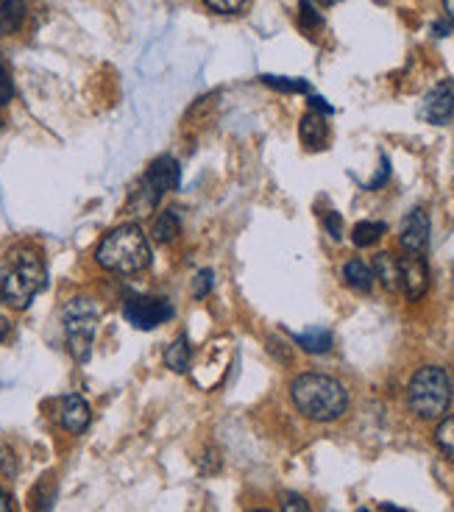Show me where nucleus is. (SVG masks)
Here are the masks:
<instances>
[{"mask_svg":"<svg viewBox=\"0 0 454 512\" xmlns=\"http://www.w3.org/2000/svg\"><path fill=\"white\" fill-rule=\"evenodd\" d=\"M290 396L296 410L310 418V421H338L340 415L349 407V393L346 387L326 373H301L290 384Z\"/></svg>","mask_w":454,"mask_h":512,"instance_id":"1","label":"nucleus"},{"mask_svg":"<svg viewBox=\"0 0 454 512\" xmlns=\"http://www.w3.org/2000/svg\"><path fill=\"white\" fill-rule=\"evenodd\" d=\"M45 284H48V273H45V265H42V259L34 248L20 245V248L9 251L6 270L0 279V295L9 307L17 309V312L28 309L37 293L45 290Z\"/></svg>","mask_w":454,"mask_h":512,"instance_id":"2","label":"nucleus"},{"mask_svg":"<svg viewBox=\"0 0 454 512\" xmlns=\"http://www.w3.org/2000/svg\"><path fill=\"white\" fill-rule=\"evenodd\" d=\"M95 259L104 270L131 276V273H140L151 265V245L137 223H126V226H117L106 234L95 251Z\"/></svg>","mask_w":454,"mask_h":512,"instance_id":"3","label":"nucleus"},{"mask_svg":"<svg viewBox=\"0 0 454 512\" xmlns=\"http://www.w3.org/2000/svg\"><path fill=\"white\" fill-rule=\"evenodd\" d=\"M452 396V379L438 365H427V368L416 371V376L410 379V387H407L410 410L424 421H435V418L446 415L449 404H452Z\"/></svg>","mask_w":454,"mask_h":512,"instance_id":"4","label":"nucleus"},{"mask_svg":"<svg viewBox=\"0 0 454 512\" xmlns=\"http://www.w3.org/2000/svg\"><path fill=\"white\" fill-rule=\"evenodd\" d=\"M98 320H101L98 304L92 298H87V295L70 298L65 309H62L65 343L78 362H84V359L90 357L92 340H95V332H98Z\"/></svg>","mask_w":454,"mask_h":512,"instance_id":"5","label":"nucleus"},{"mask_svg":"<svg viewBox=\"0 0 454 512\" xmlns=\"http://www.w3.org/2000/svg\"><path fill=\"white\" fill-rule=\"evenodd\" d=\"M176 184H179V162L173 156H159L145 170L137 190L131 192V209L137 215H148Z\"/></svg>","mask_w":454,"mask_h":512,"instance_id":"6","label":"nucleus"},{"mask_svg":"<svg viewBox=\"0 0 454 512\" xmlns=\"http://www.w3.org/2000/svg\"><path fill=\"white\" fill-rule=\"evenodd\" d=\"M123 315L129 320L134 329H143L151 332L156 326L168 323L173 318V307H170L165 298H154V295H134L126 301Z\"/></svg>","mask_w":454,"mask_h":512,"instance_id":"7","label":"nucleus"},{"mask_svg":"<svg viewBox=\"0 0 454 512\" xmlns=\"http://www.w3.org/2000/svg\"><path fill=\"white\" fill-rule=\"evenodd\" d=\"M402 268V287L410 301H421L429 290V268L421 254H407L399 259Z\"/></svg>","mask_w":454,"mask_h":512,"instance_id":"8","label":"nucleus"},{"mask_svg":"<svg viewBox=\"0 0 454 512\" xmlns=\"http://www.w3.org/2000/svg\"><path fill=\"white\" fill-rule=\"evenodd\" d=\"M399 243L407 254H424L429 243V218L424 209H413L402 223V234Z\"/></svg>","mask_w":454,"mask_h":512,"instance_id":"9","label":"nucleus"},{"mask_svg":"<svg viewBox=\"0 0 454 512\" xmlns=\"http://www.w3.org/2000/svg\"><path fill=\"white\" fill-rule=\"evenodd\" d=\"M454 115V87L449 81H443L438 87H432L429 95L424 98V117H427L429 123H435V126H443V123H449Z\"/></svg>","mask_w":454,"mask_h":512,"instance_id":"10","label":"nucleus"},{"mask_svg":"<svg viewBox=\"0 0 454 512\" xmlns=\"http://www.w3.org/2000/svg\"><path fill=\"white\" fill-rule=\"evenodd\" d=\"M59 421L70 435H81L92 421L90 404L81 396H65L59 401Z\"/></svg>","mask_w":454,"mask_h":512,"instance_id":"11","label":"nucleus"},{"mask_svg":"<svg viewBox=\"0 0 454 512\" xmlns=\"http://www.w3.org/2000/svg\"><path fill=\"white\" fill-rule=\"evenodd\" d=\"M299 134H301V142H304L310 151H324L326 142H329V126H326L324 115H318V112H307V115L301 117Z\"/></svg>","mask_w":454,"mask_h":512,"instance_id":"12","label":"nucleus"},{"mask_svg":"<svg viewBox=\"0 0 454 512\" xmlns=\"http://www.w3.org/2000/svg\"><path fill=\"white\" fill-rule=\"evenodd\" d=\"M371 270H374V279H379L388 293H399L402 290V268H399V259L393 254H388V251L377 254Z\"/></svg>","mask_w":454,"mask_h":512,"instance_id":"13","label":"nucleus"},{"mask_svg":"<svg viewBox=\"0 0 454 512\" xmlns=\"http://www.w3.org/2000/svg\"><path fill=\"white\" fill-rule=\"evenodd\" d=\"M343 279H346L351 290L371 293V287H374V270L368 268L363 259H351V262H346V268H343Z\"/></svg>","mask_w":454,"mask_h":512,"instance_id":"14","label":"nucleus"},{"mask_svg":"<svg viewBox=\"0 0 454 512\" xmlns=\"http://www.w3.org/2000/svg\"><path fill=\"white\" fill-rule=\"evenodd\" d=\"M179 231H182V215H179L176 209H165V212L154 220L151 237H154L156 243H170V240L179 237Z\"/></svg>","mask_w":454,"mask_h":512,"instance_id":"15","label":"nucleus"},{"mask_svg":"<svg viewBox=\"0 0 454 512\" xmlns=\"http://www.w3.org/2000/svg\"><path fill=\"white\" fill-rule=\"evenodd\" d=\"M190 359H193V346H190L187 334H179L168 346V351H165V365H168L170 371L184 373L190 368Z\"/></svg>","mask_w":454,"mask_h":512,"instance_id":"16","label":"nucleus"},{"mask_svg":"<svg viewBox=\"0 0 454 512\" xmlns=\"http://www.w3.org/2000/svg\"><path fill=\"white\" fill-rule=\"evenodd\" d=\"M26 20V0H0V37L12 34Z\"/></svg>","mask_w":454,"mask_h":512,"instance_id":"17","label":"nucleus"},{"mask_svg":"<svg viewBox=\"0 0 454 512\" xmlns=\"http://www.w3.org/2000/svg\"><path fill=\"white\" fill-rule=\"evenodd\" d=\"M388 231L385 223H377V220H363V223H357L354 229H351V243L357 245V248H371V245L379 243V237Z\"/></svg>","mask_w":454,"mask_h":512,"instance_id":"18","label":"nucleus"},{"mask_svg":"<svg viewBox=\"0 0 454 512\" xmlns=\"http://www.w3.org/2000/svg\"><path fill=\"white\" fill-rule=\"evenodd\" d=\"M296 343L307 354H326L332 348V334L326 332V329H310V332L296 334Z\"/></svg>","mask_w":454,"mask_h":512,"instance_id":"19","label":"nucleus"},{"mask_svg":"<svg viewBox=\"0 0 454 512\" xmlns=\"http://www.w3.org/2000/svg\"><path fill=\"white\" fill-rule=\"evenodd\" d=\"M435 443H438V448H441L449 460H454V415L438 423V429H435Z\"/></svg>","mask_w":454,"mask_h":512,"instance_id":"20","label":"nucleus"},{"mask_svg":"<svg viewBox=\"0 0 454 512\" xmlns=\"http://www.w3.org/2000/svg\"><path fill=\"white\" fill-rule=\"evenodd\" d=\"M53 476H45V482L39 487H34V512H51L53 510V496H56V490H53Z\"/></svg>","mask_w":454,"mask_h":512,"instance_id":"21","label":"nucleus"},{"mask_svg":"<svg viewBox=\"0 0 454 512\" xmlns=\"http://www.w3.org/2000/svg\"><path fill=\"white\" fill-rule=\"evenodd\" d=\"M215 287V273L212 270H201L198 276L193 279V295L195 298H207Z\"/></svg>","mask_w":454,"mask_h":512,"instance_id":"22","label":"nucleus"},{"mask_svg":"<svg viewBox=\"0 0 454 512\" xmlns=\"http://www.w3.org/2000/svg\"><path fill=\"white\" fill-rule=\"evenodd\" d=\"M14 98V84H12V73L9 67L0 62V109Z\"/></svg>","mask_w":454,"mask_h":512,"instance_id":"23","label":"nucleus"},{"mask_svg":"<svg viewBox=\"0 0 454 512\" xmlns=\"http://www.w3.org/2000/svg\"><path fill=\"white\" fill-rule=\"evenodd\" d=\"M282 512H312V507L299 493H282Z\"/></svg>","mask_w":454,"mask_h":512,"instance_id":"24","label":"nucleus"},{"mask_svg":"<svg viewBox=\"0 0 454 512\" xmlns=\"http://www.w3.org/2000/svg\"><path fill=\"white\" fill-rule=\"evenodd\" d=\"M204 3H207L212 12L218 14H234L246 6V0H204Z\"/></svg>","mask_w":454,"mask_h":512,"instance_id":"25","label":"nucleus"},{"mask_svg":"<svg viewBox=\"0 0 454 512\" xmlns=\"http://www.w3.org/2000/svg\"><path fill=\"white\" fill-rule=\"evenodd\" d=\"M0 471L6 476L17 474V457L9 446H0Z\"/></svg>","mask_w":454,"mask_h":512,"instance_id":"26","label":"nucleus"},{"mask_svg":"<svg viewBox=\"0 0 454 512\" xmlns=\"http://www.w3.org/2000/svg\"><path fill=\"white\" fill-rule=\"evenodd\" d=\"M265 84H271V87H279V90H307V84L304 81H285V78H276V76H265Z\"/></svg>","mask_w":454,"mask_h":512,"instance_id":"27","label":"nucleus"},{"mask_svg":"<svg viewBox=\"0 0 454 512\" xmlns=\"http://www.w3.org/2000/svg\"><path fill=\"white\" fill-rule=\"evenodd\" d=\"M326 231L335 237V240H340V231H343V220H340V215H335V212H326Z\"/></svg>","mask_w":454,"mask_h":512,"instance_id":"28","label":"nucleus"},{"mask_svg":"<svg viewBox=\"0 0 454 512\" xmlns=\"http://www.w3.org/2000/svg\"><path fill=\"white\" fill-rule=\"evenodd\" d=\"M301 17H304V23H307V26H321V17L315 14V9H312L307 0L301 3Z\"/></svg>","mask_w":454,"mask_h":512,"instance_id":"29","label":"nucleus"},{"mask_svg":"<svg viewBox=\"0 0 454 512\" xmlns=\"http://www.w3.org/2000/svg\"><path fill=\"white\" fill-rule=\"evenodd\" d=\"M9 329H12V323H9V318L6 315H0V343L9 337Z\"/></svg>","mask_w":454,"mask_h":512,"instance_id":"30","label":"nucleus"},{"mask_svg":"<svg viewBox=\"0 0 454 512\" xmlns=\"http://www.w3.org/2000/svg\"><path fill=\"white\" fill-rule=\"evenodd\" d=\"M0 512H14L12 510V501H9V496H6L3 490H0Z\"/></svg>","mask_w":454,"mask_h":512,"instance_id":"31","label":"nucleus"},{"mask_svg":"<svg viewBox=\"0 0 454 512\" xmlns=\"http://www.w3.org/2000/svg\"><path fill=\"white\" fill-rule=\"evenodd\" d=\"M443 9H446V17L452 20L454 26V0H443Z\"/></svg>","mask_w":454,"mask_h":512,"instance_id":"32","label":"nucleus"},{"mask_svg":"<svg viewBox=\"0 0 454 512\" xmlns=\"http://www.w3.org/2000/svg\"><path fill=\"white\" fill-rule=\"evenodd\" d=\"M382 512H410V510H402V507H396V504H382Z\"/></svg>","mask_w":454,"mask_h":512,"instance_id":"33","label":"nucleus"},{"mask_svg":"<svg viewBox=\"0 0 454 512\" xmlns=\"http://www.w3.org/2000/svg\"><path fill=\"white\" fill-rule=\"evenodd\" d=\"M251 512H268V510H251Z\"/></svg>","mask_w":454,"mask_h":512,"instance_id":"34","label":"nucleus"},{"mask_svg":"<svg viewBox=\"0 0 454 512\" xmlns=\"http://www.w3.org/2000/svg\"><path fill=\"white\" fill-rule=\"evenodd\" d=\"M357 512H368V510H357Z\"/></svg>","mask_w":454,"mask_h":512,"instance_id":"35","label":"nucleus"}]
</instances>
